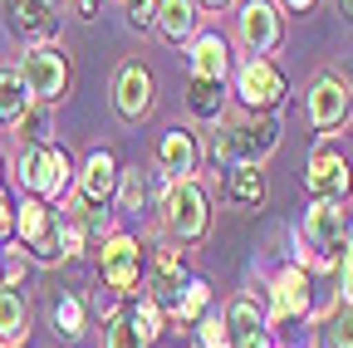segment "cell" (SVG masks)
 <instances>
[{
	"mask_svg": "<svg viewBox=\"0 0 353 348\" xmlns=\"http://www.w3.org/2000/svg\"><path fill=\"white\" fill-rule=\"evenodd\" d=\"M113 187H118V162H113V152H108V147L88 152L83 177H79V196H83V201H94V206H103V201L113 196Z\"/></svg>",
	"mask_w": 353,
	"mask_h": 348,
	"instance_id": "d6986e66",
	"label": "cell"
},
{
	"mask_svg": "<svg viewBox=\"0 0 353 348\" xmlns=\"http://www.w3.org/2000/svg\"><path fill=\"white\" fill-rule=\"evenodd\" d=\"M167 45H182L196 34V0H157V25H152Z\"/></svg>",
	"mask_w": 353,
	"mask_h": 348,
	"instance_id": "ffe728a7",
	"label": "cell"
},
{
	"mask_svg": "<svg viewBox=\"0 0 353 348\" xmlns=\"http://www.w3.org/2000/svg\"><path fill=\"white\" fill-rule=\"evenodd\" d=\"M304 314H309V275L299 265H290L270 289V319L265 324H294Z\"/></svg>",
	"mask_w": 353,
	"mask_h": 348,
	"instance_id": "5bb4252c",
	"label": "cell"
},
{
	"mask_svg": "<svg viewBox=\"0 0 353 348\" xmlns=\"http://www.w3.org/2000/svg\"><path fill=\"white\" fill-rule=\"evenodd\" d=\"M15 231L25 236V245H30L39 260H59V216L50 211V201L25 196V201L15 206Z\"/></svg>",
	"mask_w": 353,
	"mask_h": 348,
	"instance_id": "52a82bcc",
	"label": "cell"
},
{
	"mask_svg": "<svg viewBox=\"0 0 353 348\" xmlns=\"http://www.w3.org/2000/svg\"><path fill=\"white\" fill-rule=\"evenodd\" d=\"M236 89H241V103H245L250 113H270V108L285 99V79H280V69H275L270 59H245Z\"/></svg>",
	"mask_w": 353,
	"mask_h": 348,
	"instance_id": "30bf717a",
	"label": "cell"
},
{
	"mask_svg": "<svg viewBox=\"0 0 353 348\" xmlns=\"http://www.w3.org/2000/svg\"><path fill=\"white\" fill-rule=\"evenodd\" d=\"M123 15L132 30H152L157 25V0H123Z\"/></svg>",
	"mask_w": 353,
	"mask_h": 348,
	"instance_id": "4dcf8cb0",
	"label": "cell"
},
{
	"mask_svg": "<svg viewBox=\"0 0 353 348\" xmlns=\"http://www.w3.org/2000/svg\"><path fill=\"white\" fill-rule=\"evenodd\" d=\"M196 6H211V10H221V6H231V0H196Z\"/></svg>",
	"mask_w": 353,
	"mask_h": 348,
	"instance_id": "74e56055",
	"label": "cell"
},
{
	"mask_svg": "<svg viewBox=\"0 0 353 348\" xmlns=\"http://www.w3.org/2000/svg\"><path fill=\"white\" fill-rule=\"evenodd\" d=\"M221 319H226V348H275L270 343V324L260 319V309L250 299H231V309Z\"/></svg>",
	"mask_w": 353,
	"mask_h": 348,
	"instance_id": "9a60e30c",
	"label": "cell"
},
{
	"mask_svg": "<svg viewBox=\"0 0 353 348\" xmlns=\"http://www.w3.org/2000/svg\"><path fill=\"white\" fill-rule=\"evenodd\" d=\"M182 289H187V270H182V255L172 245H162L152 255V270H148V299L157 304L162 314H176V304H182Z\"/></svg>",
	"mask_w": 353,
	"mask_h": 348,
	"instance_id": "8fae6325",
	"label": "cell"
},
{
	"mask_svg": "<svg viewBox=\"0 0 353 348\" xmlns=\"http://www.w3.org/2000/svg\"><path fill=\"white\" fill-rule=\"evenodd\" d=\"M25 127L34 143H50V123H44V113H25Z\"/></svg>",
	"mask_w": 353,
	"mask_h": 348,
	"instance_id": "d6a6232c",
	"label": "cell"
},
{
	"mask_svg": "<svg viewBox=\"0 0 353 348\" xmlns=\"http://www.w3.org/2000/svg\"><path fill=\"white\" fill-rule=\"evenodd\" d=\"M54 329H59L64 338H79V334H83V304H79L74 294H64V299L54 304Z\"/></svg>",
	"mask_w": 353,
	"mask_h": 348,
	"instance_id": "484cf974",
	"label": "cell"
},
{
	"mask_svg": "<svg viewBox=\"0 0 353 348\" xmlns=\"http://www.w3.org/2000/svg\"><path fill=\"white\" fill-rule=\"evenodd\" d=\"M241 45L250 50V59H265V54H275L280 50V39H285V25H280V10L270 6V0H245L241 15Z\"/></svg>",
	"mask_w": 353,
	"mask_h": 348,
	"instance_id": "8992f818",
	"label": "cell"
},
{
	"mask_svg": "<svg viewBox=\"0 0 353 348\" xmlns=\"http://www.w3.org/2000/svg\"><path fill=\"white\" fill-rule=\"evenodd\" d=\"M187 103H192L196 118L221 123V83H211V79H192V83H187Z\"/></svg>",
	"mask_w": 353,
	"mask_h": 348,
	"instance_id": "cb8c5ba5",
	"label": "cell"
},
{
	"mask_svg": "<svg viewBox=\"0 0 353 348\" xmlns=\"http://www.w3.org/2000/svg\"><path fill=\"white\" fill-rule=\"evenodd\" d=\"M187 59H192V79L226 83V74H231V45H226L221 34H196Z\"/></svg>",
	"mask_w": 353,
	"mask_h": 348,
	"instance_id": "ac0fdd59",
	"label": "cell"
},
{
	"mask_svg": "<svg viewBox=\"0 0 353 348\" xmlns=\"http://www.w3.org/2000/svg\"><path fill=\"white\" fill-rule=\"evenodd\" d=\"M15 231V206H6V201H0V240H6Z\"/></svg>",
	"mask_w": 353,
	"mask_h": 348,
	"instance_id": "836d02e7",
	"label": "cell"
},
{
	"mask_svg": "<svg viewBox=\"0 0 353 348\" xmlns=\"http://www.w3.org/2000/svg\"><path fill=\"white\" fill-rule=\"evenodd\" d=\"M201 162V147H196V133H187V127H167L162 143H157V167L167 172L172 182H187L192 172Z\"/></svg>",
	"mask_w": 353,
	"mask_h": 348,
	"instance_id": "2e32d148",
	"label": "cell"
},
{
	"mask_svg": "<svg viewBox=\"0 0 353 348\" xmlns=\"http://www.w3.org/2000/svg\"><path fill=\"white\" fill-rule=\"evenodd\" d=\"M348 118V83L339 74H319L309 83V123L329 138V127H339Z\"/></svg>",
	"mask_w": 353,
	"mask_h": 348,
	"instance_id": "7c38bea8",
	"label": "cell"
},
{
	"mask_svg": "<svg viewBox=\"0 0 353 348\" xmlns=\"http://www.w3.org/2000/svg\"><path fill=\"white\" fill-rule=\"evenodd\" d=\"M15 182L39 201H59L64 187H69V157L59 147H50V143H30L15 157Z\"/></svg>",
	"mask_w": 353,
	"mask_h": 348,
	"instance_id": "7a4b0ae2",
	"label": "cell"
},
{
	"mask_svg": "<svg viewBox=\"0 0 353 348\" xmlns=\"http://www.w3.org/2000/svg\"><path fill=\"white\" fill-rule=\"evenodd\" d=\"M226 192H231L236 206H260L265 201V172H260V162H236Z\"/></svg>",
	"mask_w": 353,
	"mask_h": 348,
	"instance_id": "603a6c76",
	"label": "cell"
},
{
	"mask_svg": "<svg viewBox=\"0 0 353 348\" xmlns=\"http://www.w3.org/2000/svg\"><path fill=\"white\" fill-rule=\"evenodd\" d=\"M304 240L314 245V265L329 270L334 260H343V240H348V221H343V211L339 201H314L304 211Z\"/></svg>",
	"mask_w": 353,
	"mask_h": 348,
	"instance_id": "5b68a950",
	"label": "cell"
},
{
	"mask_svg": "<svg viewBox=\"0 0 353 348\" xmlns=\"http://www.w3.org/2000/svg\"><path fill=\"white\" fill-rule=\"evenodd\" d=\"M309 6H314V0H285V10H294V15H304Z\"/></svg>",
	"mask_w": 353,
	"mask_h": 348,
	"instance_id": "d590c367",
	"label": "cell"
},
{
	"mask_svg": "<svg viewBox=\"0 0 353 348\" xmlns=\"http://www.w3.org/2000/svg\"><path fill=\"white\" fill-rule=\"evenodd\" d=\"M309 192L319 201H343L348 196V162H343V147L334 138H324L309 157Z\"/></svg>",
	"mask_w": 353,
	"mask_h": 348,
	"instance_id": "9c48e42d",
	"label": "cell"
},
{
	"mask_svg": "<svg viewBox=\"0 0 353 348\" xmlns=\"http://www.w3.org/2000/svg\"><path fill=\"white\" fill-rule=\"evenodd\" d=\"M54 10L59 0H6V25L20 39H44L54 30Z\"/></svg>",
	"mask_w": 353,
	"mask_h": 348,
	"instance_id": "e0dca14e",
	"label": "cell"
},
{
	"mask_svg": "<svg viewBox=\"0 0 353 348\" xmlns=\"http://www.w3.org/2000/svg\"><path fill=\"white\" fill-rule=\"evenodd\" d=\"M329 348H353V309L348 304L329 319Z\"/></svg>",
	"mask_w": 353,
	"mask_h": 348,
	"instance_id": "1f68e13d",
	"label": "cell"
},
{
	"mask_svg": "<svg viewBox=\"0 0 353 348\" xmlns=\"http://www.w3.org/2000/svg\"><path fill=\"white\" fill-rule=\"evenodd\" d=\"M20 83H25V94H30V99H39V103L64 99V89H69V64H64V50H54V45H34V50H25Z\"/></svg>",
	"mask_w": 353,
	"mask_h": 348,
	"instance_id": "277c9868",
	"label": "cell"
},
{
	"mask_svg": "<svg viewBox=\"0 0 353 348\" xmlns=\"http://www.w3.org/2000/svg\"><path fill=\"white\" fill-rule=\"evenodd\" d=\"M206 299H211L206 280H187V289H182V304H176V319L196 324V319H201V309H206Z\"/></svg>",
	"mask_w": 353,
	"mask_h": 348,
	"instance_id": "4316f807",
	"label": "cell"
},
{
	"mask_svg": "<svg viewBox=\"0 0 353 348\" xmlns=\"http://www.w3.org/2000/svg\"><path fill=\"white\" fill-rule=\"evenodd\" d=\"M30 113V94L20 83V69H0V127H20Z\"/></svg>",
	"mask_w": 353,
	"mask_h": 348,
	"instance_id": "7402d4cb",
	"label": "cell"
},
{
	"mask_svg": "<svg viewBox=\"0 0 353 348\" xmlns=\"http://www.w3.org/2000/svg\"><path fill=\"white\" fill-rule=\"evenodd\" d=\"M99 6H103V0H74L79 20H99Z\"/></svg>",
	"mask_w": 353,
	"mask_h": 348,
	"instance_id": "e575fe53",
	"label": "cell"
},
{
	"mask_svg": "<svg viewBox=\"0 0 353 348\" xmlns=\"http://www.w3.org/2000/svg\"><path fill=\"white\" fill-rule=\"evenodd\" d=\"M113 108L123 123H143L152 113V74L143 64H123V74L113 83Z\"/></svg>",
	"mask_w": 353,
	"mask_h": 348,
	"instance_id": "4fadbf2b",
	"label": "cell"
},
{
	"mask_svg": "<svg viewBox=\"0 0 353 348\" xmlns=\"http://www.w3.org/2000/svg\"><path fill=\"white\" fill-rule=\"evenodd\" d=\"M118 201H123V211H143V201H148L143 167H118Z\"/></svg>",
	"mask_w": 353,
	"mask_h": 348,
	"instance_id": "d4e9b609",
	"label": "cell"
},
{
	"mask_svg": "<svg viewBox=\"0 0 353 348\" xmlns=\"http://www.w3.org/2000/svg\"><path fill=\"white\" fill-rule=\"evenodd\" d=\"M280 143V123L270 113H245L241 123H226V133L211 138V162L216 167H236V162H265Z\"/></svg>",
	"mask_w": 353,
	"mask_h": 348,
	"instance_id": "6da1fadb",
	"label": "cell"
},
{
	"mask_svg": "<svg viewBox=\"0 0 353 348\" xmlns=\"http://www.w3.org/2000/svg\"><path fill=\"white\" fill-rule=\"evenodd\" d=\"M132 324H138V334H143L148 343H152V338L162 334V309H157V304H152L148 294L138 299V309H132Z\"/></svg>",
	"mask_w": 353,
	"mask_h": 348,
	"instance_id": "f1b7e54d",
	"label": "cell"
},
{
	"mask_svg": "<svg viewBox=\"0 0 353 348\" xmlns=\"http://www.w3.org/2000/svg\"><path fill=\"white\" fill-rule=\"evenodd\" d=\"M99 270H103V285L113 294H132V285L143 280V250L132 236H108L103 250H99Z\"/></svg>",
	"mask_w": 353,
	"mask_h": 348,
	"instance_id": "ba28073f",
	"label": "cell"
},
{
	"mask_svg": "<svg viewBox=\"0 0 353 348\" xmlns=\"http://www.w3.org/2000/svg\"><path fill=\"white\" fill-rule=\"evenodd\" d=\"M30 334V309L15 294V285H0V348H20Z\"/></svg>",
	"mask_w": 353,
	"mask_h": 348,
	"instance_id": "44dd1931",
	"label": "cell"
},
{
	"mask_svg": "<svg viewBox=\"0 0 353 348\" xmlns=\"http://www.w3.org/2000/svg\"><path fill=\"white\" fill-rule=\"evenodd\" d=\"M103 348H152L143 334H138V324H132V319H113L108 324V343Z\"/></svg>",
	"mask_w": 353,
	"mask_h": 348,
	"instance_id": "83f0119b",
	"label": "cell"
},
{
	"mask_svg": "<svg viewBox=\"0 0 353 348\" xmlns=\"http://www.w3.org/2000/svg\"><path fill=\"white\" fill-rule=\"evenodd\" d=\"M196 343L201 348H226V319H221V314H201L196 319Z\"/></svg>",
	"mask_w": 353,
	"mask_h": 348,
	"instance_id": "f546056e",
	"label": "cell"
},
{
	"mask_svg": "<svg viewBox=\"0 0 353 348\" xmlns=\"http://www.w3.org/2000/svg\"><path fill=\"white\" fill-rule=\"evenodd\" d=\"M162 221H167V231L182 240V245H196V240L211 231V201H206V192L196 187V177L172 182V187H167Z\"/></svg>",
	"mask_w": 353,
	"mask_h": 348,
	"instance_id": "3957f363",
	"label": "cell"
},
{
	"mask_svg": "<svg viewBox=\"0 0 353 348\" xmlns=\"http://www.w3.org/2000/svg\"><path fill=\"white\" fill-rule=\"evenodd\" d=\"M334 6H339V15H343V20H353V0H334Z\"/></svg>",
	"mask_w": 353,
	"mask_h": 348,
	"instance_id": "8d00e7d4",
	"label": "cell"
}]
</instances>
